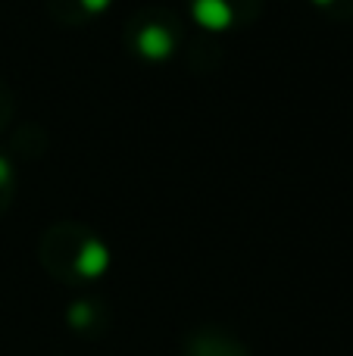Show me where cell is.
I'll use <instances>...</instances> for the list:
<instances>
[{"instance_id": "1", "label": "cell", "mask_w": 353, "mask_h": 356, "mask_svg": "<svg viewBox=\"0 0 353 356\" xmlns=\"http://www.w3.org/2000/svg\"><path fill=\"white\" fill-rule=\"evenodd\" d=\"M135 47L144 60L150 63H166L169 56L175 54V35L163 25H147V29L138 31L135 38Z\"/></svg>"}, {"instance_id": "2", "label": "cell", "mask_w": 353, "mask_h": 356, "mask_svg": "<svg viewBox=\"0 0 353 356\" xmlns=\"http://www.w3.org/2000/svg\"><path fill=\"white\" fill-rule=\"evenodd\" d=\"M191 19L200 25V29L213 31H229L231 22H235V13H231L229 0H194L191 3Z\"/></svg>"}, {"instance_id": "3", "label": "cell", "mask_w": 353, "mask_h": 356, "mask_svg": "<svg viewBox=\"0 0 353 356\" xmlns=\"http://www.w3.org/2000/svg\"><path fill=\"white\" fill-rule=\"evenodd\" d=\"M106 269H110V247L97 238H88L85 244H81L79 257H75V272H79L81 278H88V282H94V278H100Z\"/></svg>"}, {"instance_id": "4", "label": "cell", "mask_w": 353, "mask_h": 356, "mask_svg": "<svg viewBox=\"0 0 353 356\" xmlns=\"http://www.w3.org/2000/svg\"><path fill=\"white\" fill-rule=\"evenodd\" d=\"M91 322H94V309H91L88 300H79V303L69 307V325L72 328H88Z\"/></svg>"}, {"instance_id": "5", "label": "cell", "mask_w": 353, "mask_h": 356, "mask_svg": "<svg viewBox=\"0 0 353 356\" xmlns=\"http://www.w3.org/2000/svg\"><path fill=\"white\" fill-rule=\"evenodd\" d=\"M79 3H81V10L85 13H106L113 0H79Z\"/></svg>"}, {"instance_id": "6", "label": "cell", "mask_w": 353, "mask_h": 356, "mask_svg": "<svg viewBox=\"0 0 353 356\" xmlns=\"http://www.w3.org/2000/svg\"><path fill=\"white\" fill-rule=\"evenodd\" d=\"M10 178H13L10 160H6V156H0V188H3V184H10Z\"/></svg>"}, {"instance_id": "7", "label": "cell", "mask_w": 353, "mask_h": 356, "mask_svg": "<svg viewBox=\"0 0 353 356\" xmlns=\"http://www.w3.org/2000/svg\"><path fill=\"white\" fill-rule=\"evenodd\" d=\"M316 6H329V3H335V0H313Z\"/></svg>"}]
</instances>
